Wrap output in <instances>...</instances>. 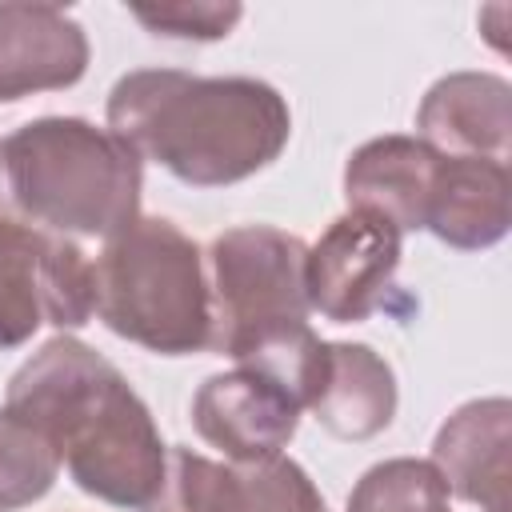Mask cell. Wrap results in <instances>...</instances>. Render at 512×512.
<instances>
[{
  "instance_id": "7c38bea8",
  "label": "cell",
  "mask_w": 512,
  "mask_h": 512,
  "mask_svg": "<svg viewBox=\"0 0 512 512\" xmlns=\"http://www.w3.org/2000/svg\"><path fill=\"white\" fill-rule=\"evenodd\" d=\"M512 224V176L504 160L484 156H440L424 232L460 252L492 248Z\"/></svg>"
},
{
  "instance_id": "e0dca14e",
  "label": "cell",
  "mask_w": 512,
  "mask_h": 512,
  "mask_svg": "<svg viewBox=\"0 0 512 512\" xmlns=\"http://www.w3.org/2000/svg\"><path fill=\"white\" fill-rule=\"evenodd\" d=\"M60 448L28 420L0 408V512L36 504L60 476Z\"/></svg>"
},
{
  "instance_id": "5bb4252c",
  "label": "cell",
  "mask_w": 512,
  "mask_h": 512,
  "mask_svg": "<svg viewBox=\"0 0 512 512\" xmlns=\"http://www.w3.org/2000/svg\"><path fill=\"white\" fill-rule=\"evenodd\" d=\"M308 412L336 440H372L396 416V376L392 364L368 344L328 340L324 368Z\"/></svg>"
},
{
  "instance_id": "9c48e42d",
  "label": "cell",
  "mask_w": 512,
  "mask_h": 512,
  "mask_svg": "<svg viewBox=\"0 0 512 512\" xmlns=\"http://www.w3.org/2000/svg\"><path fill=\"white\" fill-rule=\"evenodd\" d=\"M512 404L484 396L460 404L432 440V468L480 512H508L512 500Z\"/></svg>"
},
{
  "instance_id": "4fadbf2b",
  "label": "cell",
  "mask_w": 512,
  "mask_h": 512,
  "mask_svg": "<svg viewBox=\"0 0 512 512\" xmlns=\"http://www.w3.org/2000/svg\"><path fill=\"white\" fill-rule=\"evenodd\" d=\"M440 152L420 136H376L360 144L344 164V200L348 208L376 212L400 232H420Z\"/></svg>"
},
{
  "instance_id": "ba28073f",
  "label": "cell",
  "mask_w": 512,
  "mask_h": 512,
  "mask_svg": "<svg viewBox=\"0 0 512 512\" xmlns=\"http://www.w3.org/2000/svg\"><path fill=\"white\" fill-rule=\"evenodd\" d=\"M192 424L200 440L220 448L232 464L272 460L288 448L300 424V404L252 368L208 376L192 396Z\"/></svg>"
},
{
  "instance_id": "277c9868",
  "label": "cell",
  "mask_w": 512,
  "mask_h": 512,
  "mask_svg": "<svg viewBox=\"0 0 512 512\" xmlns=\"http://www.w3.org/2000/svg\"><path fill=\"white\" fill-rule=\"evenodd\" d=\"M92 296L104 328L148 352L192 356L212 348L204 256L164 216H136L104 240L92 260Z\"/></svg>"
},
{
  "instance_id": "30bf717a",
  "label": "cell",
  "mask_w": 512,
  "mask_h": 512,
  "mask_svg": "<svg viewBox=\"0 0 512 512\" xmlns=\"http://www.w3.org/2000/svg\"><path fill=\"white\" fill-rule=\"evenodd\" d=\"M88 72L84 28L52 4H0V104L72 88Z\"/></svg>"
},
{
  "instance_id": "7a4b0ae2",
  "label": "cell",
  "mask_w": 512,
  "mask_h": 512,
  "mask_svg": "<svg viewBox=\"0 0 512 512\" xmlns=\"http://www.w3.org/2000/svg\"><path fill=\"white\" fill-rule=\"evenodd\" d=\"M108 132L180 184L224 188L268 168L288 136V100L256 76L136 68L108 92Z\"/></svg>"
},
{
  "instance_id": "8fae6325",
  "label": "cell",
  "mask_w": 512,
  "mask_h": 512,
  "mask_svg": "<svg viewBox=\"0 0 512 512\" xmlns=\"http://www.w3.org/2000/svg\"><path fill=\"white\" fill-rule=\"evenodd\" d=\"M416 136L440 156H484L508 164L512 144V88L492 72L440 76L420 108Z\"/></svg>"
},
{
  "instance_id": "2e32d148",
  "label": "cell",
  "mask_w": 512,
  "mask_h": 512,
  "mask_svg": "<svg viewBox=\"0 0 512 512\" xmlns=\"http://www.w3.org/2000/svg\"><path fill=\"white\" fill-rule=\"evenodd\" d=\"M224 512H328V504L296 460L272 456L256 464H228Z\"/></svg>"
},
{
  "instance_id": "ac0fdd59",
  "label": "cell",
  "mask_w": 512,
  "mask_h": 512,
  "mask_svg": "<svg viewBox=\"0 0 512 512\" xmlns=\"http://www.w3.org/2000/svg\"><path fill=\"white\" fill-rule=\"evenodd\" d=\"M228 464L208 460L192 448H168L160 492L144 512H224Z\"/></svg>"
},
{
  "instance_id": "5b68a950",
  "label": "cell",
  "mask_w": 512,
  "mask_h": 512,
  "mask_svg": "<svg viewBox=\"0 0 512 512\" xmlns=\"http://www.w3.org/2000/svg\"><path fill=\"white\" fill-rule=\"evenodd\" d=\"M304 256L308 244L272 224H240L212 240V352L236 360L252 340L308 320Z\"/></svg>"
},
{
  "instance_id": "52a82bcc",
  "label": "cell",
  "mask_w": 512,
  "mask_h": 512,
  "mask_svg": "<svg viewBox=\"0 0 512 512\" xmlns=\"http://www.w3.org/2000/svg\"><path fill=\"white\" fill-rule=\"evenodd\" d=\"M400 240L404 232L376 212L348 208L336 216L304 256L308 308L332 324L368 320L392 288L400 268Z\"/></svg>"
},
{
  "instance_id": "d6986e66",
  "label": "cell",
  "mask_w": 512,
  "mask_h": 512,
  "mask_svg": "<svg viewBox=\"0 0 512 512\" xmlns=\"http://www.w3.org/2000/svg\"><path fill=\"white\" fill-rule=\"evenodd\" d=\"M132 16L152 36L220 40L240 24L244 8L240 4H220V0H164V4H132Z\"/></svg>"
},
{
  "instance_id": "9a60e30c",
  "label": "cell",
  "mask_w": 512,
  "mask_h": 512,
  "mask_svg": "<svg viewBox=\"0 0 512 512\" xmlns=\"http://www.w3.org/2000/svg\"><path fill=\"white\" fill-rule=\"evenodd\" d=\"M348 512H452V492L432 460L392 456L356 480L348 492Z\"/></svg>"
},
{
  "instance_id": "6da1fadb",
  "label": "cell",
  "mask_w": 512,
  "mask_h": 512,
  "mask_svg": "<svg viewBox=\"0 0 512 512\" xmlns=\"http://www.w3.org/2000/svg\"><path fill=\"white\" fill-rule=\"evenodd\" d=\"M4 408L40 428L80 492L112 508H148L168 448L148 404L112 360L76 336H52L8 380Z\"/></svg>"
},
{
  "instance_id": "8992f818",
  "label": "cell",
  "mask_w": 512,
  "mask_h": 512,
  "mask_svg": "<svg viewBox=\"0 0 512 512\" xmlns=\"http://www.w3.org/2000/svg\"><path fill=\"white\" fill-rule=\"evenodd\" d=\"M92 316V260L76 240L44 232L16 212L0 144V348H20L40 324L64 332Z\"/></svg>"
},
{
  "instance_id": "3957f363",
  "label": "cell",
  "mask_w": 512,
  "mask_h": 512,
  "mask_svg": "<svg viewBox=\"0 0 512 512\" xmlns=\"http://www.w3.org/2000/svg\"><path fill=\"white\" fill-rule=\"evenodd\" d=\"M4 144L16 212L56 236H116L140 216V156L80 116H40Z\"/></svg>"
}]
</instances>
